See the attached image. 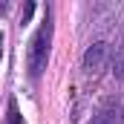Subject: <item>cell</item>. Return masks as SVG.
<instances>
[{
    "mask_svg": "<svg viewBox=\"0 0 124 124\" xmlns=\"http://www.w3.org/2000/svg\"><path fill=\"white\" fill-rule=\"evenodd\" d=\"M0 58H3V32H0Z\"/></svg>",
    "mask_w": 124,
    "mask_h": 124,
    "instance_id": "7",
    "label": "cell"
},
{
    "mask_svg": "<svg viewBox=\"0 0 124 124\" xmlns=\"http://www.w3.org/2000/svg\"><path fill=\"white\" fill-rule=\"evenodd\" d=\"M32 9H35V3H26V6H23V23H29V17H32Z\"/></svg>",
    "mask_w": 124,
    "mask_h": 124,
    "instance_id": "6",
    "label": "cell"
},
{
    "mask_svg": "<svg viewBox=\"0 0 124 124\" xmlns=\"http://www.w3.org/2000/svg\"><path fill=\"white\" fill-rule=\"evenodd\" d=\"M49 43H52V17H49V9H46V17L40 20L38 32L32 35L29 40V58H26V66H29L32 78H40L43 69H46V61H49Z\"/></svg>",
    "mask_w": 124,
    "mask_h": 124,
    "instance_id": "1",
    "label": "cell"
},
{
    "mask_svg": "<svg viewBox=\"0 0 124 124\" xmlns=\"http://www.w3.org/2000/svg\"><path fill=\"white\" fill-rule=\"evenodd\" d=\"M104 55H107V43H95L93 49L84 55V66H87V69H95V66L101 63V58H104Z\"/></svg>",
    "mask_w": 124,
    "mask_h": 124,
    "instance_id": "3",
    "label": "cell"
},
{
    "mask_svg": "<svg viewBox=\"0 0 124 124\" xmlns=\"http://www.w3.org/2000/svg\"><path fill=\"white\" fill-rule=\"evenodd\" d=\"M6 124H23V116H20V110H17V101H15V98L9 101V113H6Z\"/></svg>",
    "mask_w": 124,
    "mask_h": 124,
    "instance_id": "4",
    "label": "cell"
},
{
    "mask_svg": "<svg viewBox=\"0 0 124 124\" xmlns=\"http://www.w3.org/2000/svg\"><path fill=\"white\" fill-rule=\"evenodd\" d=\"M6 9H9V6H6V3H0V15H3V12H6Z\"/></svg>",
    "mask_w": 124,
    "mask_h": 124,
    "instance_id": "8",
    "label": "cell"
},
{
    "mask_svg": "<svg viewBox=\"0 0 124 124\" xmlns=\"http://www.w3.org/2000/svg\"><path fill=\"white\" fill-rule=\"evenodd\" d=\"M90 124H124V107L118 98H110L98 107V113L93 116Z\"/></svg>",
    "mask_w": 124,
    "mask_h": 124,
    "instance_id": "2",
    "label": "cell"
},
{
    "mask_svg": "<svg viewBox=\"0 0 124 124\" xmlns=\"http://www.w3.org/2000/svg\"><path fill=\"white\" fill-rule=\"evenodd\" d=\"M116 78H121L124 81V40H121V49H118V55H116Z\"/></svg>",
    "mask_w": 124,
    "mask_h": 124,
    "instance_id": "5",
    "label": "cell"
}]
</instances>
